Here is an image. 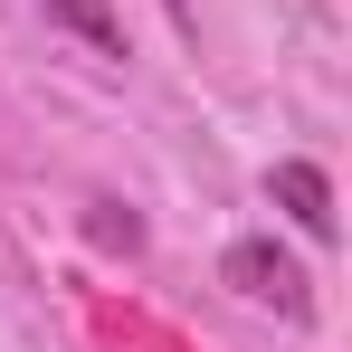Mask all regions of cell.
Here are the masks:
<instances>
[{"instance_id":"1","label":"cell","mask_w":352,"mask_h":352,"mask_svg":"<svg viewBox=\"0 0 352 352\" xmlns=\"http://www.w3.org/2000/svg\"><path fill=\"white\" fill-rule=\"evenodd\" d=\"M229 286L248 295V305H276V314H305V276H295V267L276 257V248H257V238H248V248H229Z\"/></svg>"},{"instance_id":"2","label":"cell","mask_w":352,"mask_h":352,"mask_svg":"<svg viewBox=\"0 0 352 352\" xmlns=\"http://www.w3.org/2000/svg\"><path fill=\"white\" fill-rule=\"evenodd\" d=\"M276 200H286V219L305 238H333V181L314 172V162H276V181H267Z\"/></svg>"},{"instance_id":"3","label":"cell","mask_w":352,"mask_h":352,"mask_svg":"<svg viewBox=\"0 0 352 352\" xmlns=\"http://www.w3.org/2000/svg\"><path fill=\"white\" fill-rule=\"evenodd\" d=\"M48 10H58L67 29H86V38H96L105 58H115V48H124V29H115V19H105V0H48Z\"/></svg>"}]
</instances>
